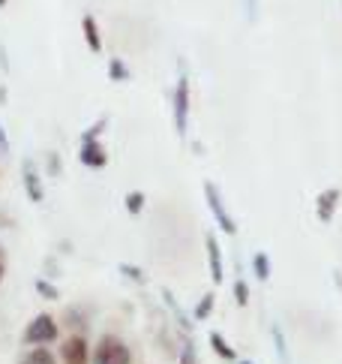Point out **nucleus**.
I'll use <instances>...</instances> for the list:
<instances>
[{"label":"nucleus","mask_w":342,"mask_h":364,"mask_svg":"<svg viewBox=\"0 0 342 364\" xmlns=\"http://www.w3.org/2000/svg\"><path fill=\"white\" fill-rule=\"evenodd\" d=\"M60 358H63V364H87V341L78 334L67 337L63 349H60Z\"/></svg>","instance_id":"obj_5"},{"label":"nucleus","mask_w":342,"mask_h":364,"mask_svg":"<svg viewBox=\"0 0 342 364\" xmlns=\"http://www.w3.org/2000/svg\"><path fill=\"white\" fill-rule=\"evenodd\" d=\"M96 364H133V355H129V346L123 341L105 334L96 346Z\"/></svg>","instance_id":"obj_2"},{"label":"nucleus","mask_w":342,"mask_h":364,"mask_svg":"<svg viewBox=\"0 0 342 364\" xmlns=\"http://www.w3.org/2000/svg\"><path fill=\"white\" fill-rule=\"evenodd\" d=\"M210 343H214V349H216V355H222V358H234V349L226 343V337L222 334H210Z\"/></svg>","instance_id":"obj_12"},{"label":"nucleus","mask_w":342,"mask_h":364,"mask_svg":"<svg viewBox=\"0 0 342 364\" xmlns=\"http://www.w3.org/2000/svg\"><path fill=\"white\" fill-rule=\"evenodd\" d=\"M253 265H255L258 280H267V277H270V259H267V253H255Z\"/></svg>","instance_id":"obj_13"},{"label":"nucleus","mask_w":342,"mask_h":364,"mask_svg":"<svg viewBox=\"0 0 342 364\" xmlns=\"http://www.w3.org/2000/svg\"><path fill=\"white\" fill-rule=\"evenodd\" d=\"M0 154H9V139L4 133V127H0Z\"/></svg>","instance_id":"obj_22"},{"label":"nucleus","mask_w":342,"mask_h":364,"mask_svg":"<svg viewBox=\"0 0 342 364\" xmlns=\"http://www.w3.org/2000/svg\"><path fill=\"white\" fill-rule=\"evenodd\" d=\"M234 298H238V304H241V307L249 301V286H246L243 280H238V283H234Z\"/></svg>","instance_id":"obj_17"},{"label":"nucleus","mask_w":342,"mask_h":364,"mask_svg":"<svg viewBox=\"0 0 342 364\" xmlns=\"http://www.w3.org/2000/svg\"><path fill=\"white\" fill-rule=\"evenodd\" d=\"M18 364H57L55 361V355L48 353V349H43V346H36V349H31L28 355H24Z\"/></svg>","instance_id":"obj_11"},{"label":"nucleus","mask_w":342,"mask_h":364,"mask_svg":"<svg viewBox=\"0 0 342 364\" xmlns=\"http://www.w3.org/2000/svg\"><path fill=\"white\" fill-rule=\"evenodd\" d=\"M204 196H207V205H210V211H214V217H216V223L222 226V232H228V235H234L238 232V226H234V220L226 214V205H222V196H219V190H216V184H204Z\"/></svg>","instance_id":"obj_4"},{"label":"nucleus","mask_w":342,"mask_h":364,"mask_svg":"<svg viewBox=\"0 0 342 364\" xmlns=\"http://www.w3.org/2000/svg\"><path fill=\"white\" fill-rule=\"evenodd\" d=\"M141 208H144V193H129V196H126V211L138 214Z\"/></svg>","instance_id":"obj_16"},{"label":"nucleus","mask_w":342,"mask_h":364,"mask_svg":"<svg viewBox=\"0 0 342 364\" xmlns=\"http://www.w3.org/2000/svg\"><path fill=\"white\" fill-rule=\"evenodd\" d=\"M207 259H210V277H214V283H222L226 277H222V256H219V244L214 235H207Z\"/></svg>","instance_id":"obj_7"},{"label":"nucleus","mask_w":342,"mask_h":364,"mask_svg":"<svg viewBox=\"0 0 342 364\" xmlns=\"http://www.w3.org/2000/svg\"><path fill=\"white\" fill-rule=\"evenodd\" d=\"M6 4H9V0H0V6H6Z\"/></svg>","instance_id":"obj_24"},{"label":"nucleus","mask_w":342,"mask_h":364,"mask_svg":"<svg viewBox=\"0 0 342 364\" xmlns=\"http://www.w3.org/2000/svg\"><path fill=\"white\" fill-rule=\"evenodd\" d=\"M4 274H6V256L0 250V283H4Z\"/></svg>","instance_id":"obj_23"},{"label":"nucleus","mask_w":342,"mask_h":364,"mask_svg":"<svg viewBox=\"0 0 342 364\" xmlns=\"http://www.w3.org/2000/svg\"><path fill=\"white\" fill-rule=\"evenodd\" d=\"M121 271H123V274H129V277H133V280L144 283V277H141V271H138V268H133V265H121Z\"/></svg>","instance_id":"obj_21"},{"label":"nucleus","mask_w":342,"mask_h":364,"mask_svg":"<svg viewBox=\"0 0 342 364\" xmlns=\"http://www.w3.org/2000/svg\"><path fill=\"white\" fill-rule=\"evenodd\" d=\"M82 31H84V40H87L90 51H102L99 28H96V18H94V16H84V18H82Z\"/></svg>","instance_id":"obj_10"},{"label":"nucleus","mask_w":342,"mask_h":364,"mask_svg":"<svg viewBox=\"0 0 342 364\" xmlns=\"http://www.w3.org/2000/svg\"><path fill=\"white\" fill-rule=\"evenodd\" d=\"M36 289H39V292H43L45 298H57V289H55V286H48L45 280H36Z\"/></svg>","instance_id":"obj_19"},{"label":"nucleus","mask_w":342,"mask_h":364,"mask_svg":"<svg viewBox=\"0 0 342 364\" xmlns=\"http://www.w3.org/2000/svg\"><path fill=\"white\" fill-rule=\"evenodd\" d=\"M214 301H216L214 295H204V298H202V304L195 307V319H207L210 314H214Z\"/></svg>","instance_id":"obj_14"},{"label":"nucleus","mask_w":342,"mask_h":364,"mask_svg":"<svg viewBox=\"0 0 342 364\" xmlns=\"http://www.w3.org/2000/svg\"><path fill=\"white\" fill-rule=\"evenodd\" d=\"M336 202H339V190H336V187H333V190H327V193H321V196H319V220H321V223H327V220L333 217Z\"/></svg>","instance_id":"obj_8"},{"label":"nucleus","mask_w":342,"mask_h":364,"mask_svg":"<svg viewBox=\"0 0 342 364\" xmlns=\"http://www.w3.org/2000/svg\"><path fill=\"white\" fill-rule=\"evenodd\" d=\"M180 364H199V355H195V346H192V343H187V346H183Z\"/></svg>","instance_id":"obj_18"},{"label":"nucleus","mask_w":342,"mask_h":364,"mask_svg":"<svg viewBox=\"0 0 342 364\" xmlns=\"http://www.w3.org/2000/svg\"><path fill=\"white\" fill-rule=\"evenodd\" d=\"M187 118H189V82L180 75L177 90H175V129L177 136H187Z\"/></svg>","instance_id":"obj_3"},{"label":"nucleus","mask_w":342,"mask_h":364,"mask_svg":"<svg viewBox=\"0 0 342 364\" xmlns=\"http://www.w3.org/2000/svg\"><path fill=\"white\" fill-rule=\"evenodd\" d=\"M82 163L90 166V168H102L105 163H109V154H105V148L99 145V139H84V145H82Z\"/></svg>","instance_id":"obj_6"},{"label":"nucleus","mask_w":342,"mask_h":364,"mask_svg":"<svg viewBox=\"0 0 342 364\" xmlns=\"http://www.w3.org/2000/svg\"><path fill=\"white\" fill-rule=\"evenodd\" d=\"M109 75L114 82H126L129 79V70L123 67V60H111V67H109Z\"/></svg>","instance_id":"obj_15"},{"label":"nucleus","mask_w":342,"mask_h":364,"mask_svg":"<svg viewBox=\"0 0 342 364\" xmlns=\"http://www.w3.org/2000/svg\"><path fill=\"white\" fill-rule=\"evenodd\" d=\"M102 127H105V118H99L90 129H84V139H99V129H102Z\"/></svg>","instance_id":"obj_20"},{"label":"nucleus","mask_w":342,"mask_h":364,"mask_svg":"<svg viewBox=\"0 0 342 364\" xmlns=\"http://www.w3.org/2000/svg\"><path fill=\"white\" fill-rule=\"evenodd\" d=\"M241 364H253V361H241Z\"/></svg>","instance_id":"obj_25"},{"label":"nucleus","mask_w":342,"mask_h":364,"mask_svg":"<svg viewBox=\"0 0 342 364\" xmlns=\"http://www.w3.org/2000/svg\"><path fill=\"white\" fill-rule=\"evenodd\" d=\"M24 187H28V199L31 202H43V184H39V178L33 172V166L31 163H24Z\"/></svg>","instance_id":"obj_9"},{"label":"nucleus","mask_w":342,"mask_h":364,"mask_svg":"<svg viewBox=\"0 0 342 364\" xmlns=\"http://www.w3.org/2000/svg\"><path fill=\"white\" fill-rule=\"evenodd\" d=\"M57 341V322L51 319L48 314H39L31 319L28 331H24V343L31 346H45V343H55Z\"/></svg>","instance_id":"obj_1"}]
</instances>
